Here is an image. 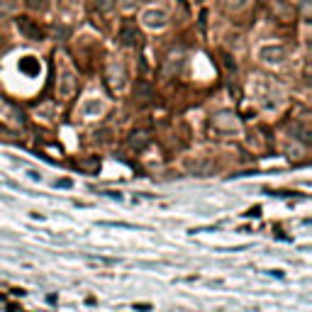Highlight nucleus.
<instances>
[{"instance_id":"obj_1","label":"nucleus","mask_w":312,"mask_h":312,"mask_svg":"<svg viewBox=\"0 0 312 312\" xmlns=\"http://www.w3.org/2000/svg\"><path fill=\"white\" fill-rule=\"evenodd\" d=\"M212 127L217 132H237V117L232 112H220L212 119Z\"/></svg>"},{"instance_id":"obj_2","label":"nucleus","mask_w":312,"mask_h":312,"mask_svg":"<svg viewBox=\"0 0 312 312\" xmlns=\"http://www.w3.org/2000/svg\"><path fill=\"white\" fill-rule=\"evenodd\" d=\"M17 30H20L27 39H34V42L44 39V32H42L39 25H34V20H30V17H20V20H17Z\"/></svg>"},{"instance_id":"obj_3","label":"nucleus","mask_w":312,"mask_h":312,"mask_svg":"<svg viewBox=\"0 0 312 312\" xmlns=\"http://www.w3.org/2000/svg\"><path fill=\"white\" fill-rule=\"evenodd\" d=\"M166 20H168V15H166L163 10H147V13L142 15V22H144L149 30H161V27H166Z\"/></svg>"},{"instance_id":"obj_4","label":"nucleus","mask_w":312,"mask_h":312,"mask_svg":"<svg viewBox=\"0 0 312 312\" xmlns=\"http://www.w3.org/2000/svg\"><path fill=\"white\" fill-rule=\"evenodd\" d=\"M139 30L134 27V25H122V30H119V42L124 44V46H137L139 44Z\"/></svg>"},{"instance_id":"obj_5","label":"nucleus","mask_w":312,"mask_h":312,"mask_svg":"<svg viewBox=\"0 0 312 312\" xmlns=\"http://www.w3.org/2000/svg\"><path fill=\"white\" fill-rule=\"evenodd\" d=\"M261 59L264 61H283L285 59V49L283 46H264L261 49Z\"/></svg>"},{"instance_id":"obj_6","label":"nucleus","mask_w":312,"mask_h":312,"mask_svg":"<svg viewBox=\"0 0 312 312\" xmlns=\"http://www.w3.org/2000/svg\"><path fill=\"white\" fill-rule=\"evenodd\" d=\"M74 88H76V81H74V74H64L61 76V83H59V93L64 95V98H69L71 93H74Z\"/></svg>"},{"instance_id":"obj_7","label":"nucleus","mask_w":312,"mask_h":312,"mask_svg":"<svg viewBox=\"0 0 312 312\" xmlns=\"http://www.w3.org/2000/svg\"><path fill=\"white\" fill-rule=\"evenodd\" d=\"M188 171L195 173V176H210L212 173V163L210 161H191L188 163Z\"/></svg>"},{"instance_id":"obj_8","label":"nucleus","mask_w":312,"mask_h":312,"mask_svg":"<svg viewBox=\"0 0 312 312\" xmlns=\"http://www.w3.org/2000/svg\"><path fill=\"white\" fill-rule=\"evenodd\" d=\"M117 5V0H95V13L98 15H110Z\"/></svg>"},{"instance_id":"obj_9","label":"nucleus","mask_w":312,"mask_h":312,"mask_svg":"<svg viewBox=\"0 0 312 312\" xmlns=\"http://www.w3.org/2000/svg\"><path fill=\"white\" fill-rule=\"evenodd\" d=\"M147 142H149V132H144V130L134 132V134H132V139H130V144H132L134 149H142Z\"/></svg>"},{"instance_id":"obj_10","label":"nucleus","mask_w":312,"mask_h":312,"mask_svg":"<svg viewBox=\"0 0 312 312\" xmlns=\"http://www.w3.org/2000/svg\"><path fill=\"white\" fill-rule=\"evenodd\" d=\"M134 93H137V95H139L142 100H149V98L154 95V93H151V88H149L147 83H137V88H134Z\"/></svg>"},{"instance_id":"obj_11","label":"nucleus","mask_w":312,"mask_h":312,"mask_svg":"<svg viewBox=\"0 0 312 312\" xmlns=\"http://www.w3.org/2000/svg\"><path fill=\"white\" fill-rule=\"evenodd\" d=\"M25 3L32 10H46V0H25Z\"/></svg>"},{"instance_id":"obj_12","label":"nucleus","mask_w":312,"mask_h":312,"mask_svg":"<svg viewBox=\"0 0 312 312\" xmlns=\"http://www.w3.org/2000/svg\"><path fill=\"white\" fill-rule=\"evenodd\" d=\"M13 10H15V5L10 3V0H0V15H8Z\"/></svg>"},{"instance_id":"obj_13","label":"nucleus","mask_w":312,"mask_h":312,"mask_svg":"<svg viewBox=\"0 0 312 312\" xmlns=\"http://www.w3.org/2000/svg\"><path fill=\"white\" fill-rule=\"evenodd\" d=\"M78 166H81V168H98L100 161H98V159H90V161H81Z\"/></svg>"}]
</instances>
